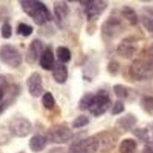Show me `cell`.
<instances>
[{"label":"cell","instance_id":"ac0fdd59","mask_svg":"<svg viewBox=\"0 0 153 153\" xmlns=\"http://www.w3.org/2000/svg\"><path fill=\"white\" fill-rule=\"evenodd\" d=\"M47 141L48 139L46 136L39 134H35L31 137L29 141V149L32 152L39 153L45 149L46 145H47Z\"/></svg>","mask_w":153,"mask_h":153},{"label":"cell","instance_id":"e0dca14e","mask_svg":"<svg viewBox=\"0 0 153 153\" xmlns=\"http://www.w3.org/2000/svg\"><path fill=\"white\" fill-rule=\"evenodd\" d=\"M56 64L55 56L50 47L45 48L39 57V66L45 71H52Z\"/></svg>","mask_w":153,"mask_h":153},{"label":"cell","instance_id":"9a60e30c","mask_svg":"<svg viewBox=\"0 0 153 153\" xmlns=\"http://www.w3.org/2000/svg\"><path fill=\"white\" fill-rule=\"evenodd\" d=\"M43 51H44L43 44L41 39H33L30 42L27 53H26V57H25L26 62L29 64L35 63L38 59L41 57Z\"/></svg>","mask_w":153,"mask_h":153},{"label":"cell","instance_id":"5bb4252c","mask_svg":"<svg viewBox=\"0 0 153 153\" xmlns=\"http://www.w3.org/2000/svg\"><path fill=\"white\" fill-rule=\"evenodd\" d=\"M96 137L99 141V150L102 152L111 151L117 144V137L107 131L99 132Z\"/></svg>","mask_w":153,"mask_h":153},{"label":"cell","instance_id":"ba28073f","mask_svg":"<svg viewBox=\"0 0 153 153\" xmlns=\"http://www.w3.org/2000/svg\"><path fill=\"white\" fill-rule=\"evenodd\" d=\"M32 123L24 117H16L12 118L9 124L10 132L16 137H25L31 134Z\"/></svg>","mask_w":153,"mask_h":153},{"label":"cell","instance_id":"30bf717a","mask_svg":"<svg viewBox=\"0 0 153 153\" xmlns=\"http://www.w3.org/2000/svg\"><path fill=\"white\" fill-rule=\"evenodd\" d=\"M124 25L120 18L110 16L102 25V34L108 39H115L124 31Z\"/></svg>","mask_w":153,"mask_h":153},{"label":"cell","instance_id":"f546056e","mask_svg":"<svg viewBox=\"0 0 153 153\" xmlns=\"http://www.w3.org/2000/svg\"><path fill=\"white\" fill-rule=\"evenodd\" d=\"M12 35V27L9 22L3 23L1 26V36L3 39H10Z\"/></svg>","mask_w":153,"mask_h":153},{"label":"cell","instance_id":"5b68a950","mask_svg":"<svg viewBox=\"0 0 153 153\" xmlns=\"http://www.w3.org/2000/svg\"><path fill=\"white\" fill-rule=\"evenodd\" d=\"M0 61L10 68L16 69L21 66L23 56L14 45L7 43L0 46Z\"/></svg>","mask_w":153,"mask_h":153},{"label":"cell","instance_id":"7402d4cb","mask_svg":"<svg viewBox=\"0 0 153 153\" xmlns=\"http://www.w3.org/2000/svg\"><path fill=\"white\" fill-rule=\"evenodd\" d=\"M121 15L123 18H125L127 21L131 25H136L139 22V17L137 15V13L134 9H131V7L124 6L121 11Z\"/></svg>","mask_w":153,"mask_h":153},{"label":"cell","instance_id":"d6986e66","mask_svg":"<svg viewBox=\"0 0 153 153\" xmlns=\"http://www.w3.org/2000/svg\"><path fill=\"white\" fill-rule=\"evenodd\" d=\"M137 122V117L129 113V114H126L125 116L119 117L117 120V126L121 129L124 131H130L134 126L136 124Z\"/></svg>","mask_w":153,"mask_h":153},{"label":"cell","instance_id":"8fae6325","mask_svg":"<svg viewBox=\"0 0 153 153\" xmlns=\"http://www.w3.org/2000/svg\"><path fill=\"white\" fill-rule=\"evenodd\" d=\"M139 45L137 39L134 37H127L118 43L117 54L122 58L129 59L136 54Z\"/></svg>","mask_w":153,"mask_h":153},{"label":"cell","instance_id":"7c38bea8","mask_svg":"<svg viewBox=\"0 0 153 153\" xmlns=\"http://www.w3.org/2000/svg\"><path fill=\"white\" fill-rule=\"evenodd\" d=\"M26 85L29 94L34 97L39 98L42 95L43 92V85H42V75L37 71L32 72L26 80Z\"/></svg>","mask_w":153,"mask_h":153},{"label":"cell","instance_id":"d6a6232c","mask_svg":"<svg viewBox=\"0 0 153 153\" xmlns=\"http://www.w3.org/2000/svg\"><path fill=\"white\" fill-rule=\"evenodd\" d=\"M145 59L153 67V44H151L147 50V56Z\"/></svg>","mask_w":153,"mask_h":153},{"label":"cell","instance_id":"f1b7e54d","mask_svg":"<svg viewBox=\"0 0 153 153\" xmlns=\"http://www.w3.org/2000/svg\"><path fill=\"white\" fill-rule=\"evenodd\" d=\"M89 123V119L86 116H78L74 121H72V127L74 129H80L86 126Z\"/></svg>","mask_w":153,"mask_h":153},{"label":"cell","instance_id":"1f68e13d","mask_svg":"<svg viewBox=\"0 0 153 153\" xmlns=\"http://www.w3.org/2000/svg\"><path fill=\"white\" fill-rule=\"evenodd\" d=\"M107 70L111 75H117L119 71V63L116 60H112L108 63Z\"/></svg>","mask_w":153,"mask_h":153},{"label":"cell","instance_id":"4316f807","mask_svg":"<svg viewBox=\"0 0 153 153\" xmlns=\"http://www.w3.org/2000/svg\"><path fill=\"white\" fill-rule=\"evenodd\" d=\"M33 27L31 25H27V24H25V23H20L17 26V29L16 32L17 34L20 36H23V37H29L32 33H33Z\"/></svg>","mask_w":153,"mask_h":153},{"label":"cell","instance_id":"4fadbf2b","mask_svg":"<svg viewBox=\"0 0 153 153\" xmlns=\"http://www.w3.org/2000/svg\"><path fill=\"white\" fill-rule=\"evenodd\" d=\"M71 9L69 5L65 1H57L54 4V13L56 17V25L60 28L65 27L67 24V20L69 18Z\"/></svg>","mask_w":153,"mask_h":153},{"label":"cell","instance_id":"836d02e7","mask_svg":"<svg viewBox=\"0 0 153 153\" xmlns=\"http://www.w3.org/2000/svg\"><path fill=\"white\" fill-rule=\"evenodd\" d=\"M142 153H153V142H149L145 145Z\"/></svg>","mask_w":153,"mask_h":153},{"label":"cell","instance_id":"e575fe53","mask_svg":"<svg viewBox=\"0 0 153 153\" xmlns=\"http://www.w3.org/2000/svg\"><path fill=\"white\" fill-rule=\"evenodd\" d=\"M19 153H25V152H19Z\"/></svg>","mask_w":153,"mask_h":153},{"label":"cell","instance_id":"44dd1931","mask_svg":"<svg viewBox=\"0 0 153 153\" xmlns=\"http://www.w3.org/2000/svg\"><path fill=\"white\" fill-rule=\"evenodd\" d=\"M134 134L146 144L153 142V125H149L145 128H139L134 131Z\"/></svg>","mask_w":153,"mask_h":153},{"label":"cell","instance_id":"6da1fadb","mask_svg":"<svg viewBox=\"0 0 153 153\" xmlns=\"http://www.w3.org/2000/svg\"><path fill=\"white\" fill-rule=\"evenodd\" d=\"M111 98L107 91L100 90L95 94L86 93L79 101V108L81 110H88L89 113L96 117L105 114L111 107Z\"/></svg>","mask_w":153,"mask_h":153},{"label":"cell","instance_id":"277c9868","mask_svg":"<svg viewBox=\"0 0 153 153\" xmlns=\"http://www.w3.org/2000/svg\"><path fill=\"white\" fill-rule=\"evenodd\" d=\"M129 74L135 81H147L153 78V67L146 59H135L130 66Z\"/></svg>","mask_w":153,"mask_h":153},{"label":"cell","instance_id":"4dcf8cb0","mask_svg":"<svg viewBox=\"0 0 153 153\" xmlns=\"http://www.w3.org/2000/svg\"><path fill=\"white\" fill-rule=\"evenodd\" d=\"M124 110H125L124 103L121 101H117L113 105V107L111 109V114L114 116H117V115H120L121 113H123Z\"/></svg>","mask_w":153,"mask_h":153},{"label":"cell","instance_id":"8992f818","mask_svg":"<svg viewBox=\"0 0 153 153\" xmlns=\"http://www.w3.org/2000/svg\"><path fill=\"white\" fill-rule=\"evenodd\" d=\"M46 137L51 143L66 144L72 138V131L66 125L55 124L48 129Z\"/></svg>","mask_w":153,"mask_h":153},{"label":"cell","instance_id":"ffe728a7","mask_svg":"<svg viewBox=\"0 0 153 153\" xmlns=\"http://www.w3.org/2000/svg\"><path fill=\"white\" fill-rule=\"evenodd\" d=\"M140 20L146 30L153 37V10L149 8H144L141 12Z\"/></svg>","mask_w":153,"mask_h":153},{"label":"cell","instance_id":"484cf974","mask_svg":"<svg viewBox=\"0 0 153 153\" xmlns=\"http://www.w3.org/2000/svg\"><path fill=\"white\" fill-rule=\"evenodd\" d=\"M42 103L43 105V107L47 110H51L55 107L56 104V100L53 96V94L51 92H45L42 95Z\"/></svg>","mask_w":153,"mask_h":153},{"label":"cell","instance_id":"d4e9b609","mask_svg":"<svg viewBox=\"0 0 153 153\" xmlns=\"http://www.w3.org/2000/svg\"><path fill=\"white\" fill-rule=\"evenodd\" d=\"M141 108L149 115H153V96H143L140 100Z\"/></svg>","mask_w":153,"mask_h":153},{"label":"cell","instance_id":"3957f363","mask_svg":"<svg viewBox=\"0 0 153 153\" xmlns=\"http://www.w3.org/2000/svg\"><path fill=\"white\" fill-rule=\"evenodd\" d=\"M18 95V85L10 84L5 75L0 74V114H2Z\"/></svg>","mask_w":153,"mask_h":153},{"label":"cell","instance_id":"7a4b0ae2","mask_svg":"<svg viewBox=\"0 0 153 153\" xmlns=\"http://www.w3.org/2000/svg\"><path fill=\"white\" fill-rule=\"evenodd\" d=\"M19 3L24 12L38 25H43L53 19L50 10L43 2L38 0H21Z\"/></svg>","mask_w":153,"mask_h":153},{"label":"cell","instance_id":"603a6c76","mask_svg":"<svg viewBox=\"0 0 153 153\" xmlns=\"http://www.w3.org/2000/svg\"><path fill=\"white\" fill-rule=\"evenodd\" d=\"M137 143L131 138H126L119 145V153H135Z\"/></svg>","mask_w":153,"mask_h":153},{"label":"cell","instance_id":"2e32d148","mask_svg":"<svg viewBox=\"0 0 153 153\" xmlns=\"http://www.w3.org/2000/svg\"><path fill=\"white\" fill-rule=\"evenodd\" d=\"M52 74L57 84H65L67 82L69 76L67 66L61 62H56L54 68L52 70Z\"/></svg>","mask_w":153,"mask_h":153},{"label":"cell","instance_id":"83f0119b","mask_svg":"<svg viewBox=\"0 0 153 153\" xmlns=\"http://www.w3.org/2000/svg\"><path fill=\"white\" fill-rule=\"evenodd\" d=\"M113 90H114L116 96L119 99H127L129 96V90L123 85L120 84L115 85L114 88H113Z\"/></svg>","mask_w":153,"mask_h":153},{"label":"cell","instance_id":"9c48e42d","mask_svg":"<svg viewBox=\"0 0 153 153\" xmlns=\"http://www.w3.org/2000/svg\"><path fill=\"white\" fill-rule=\"evenodd\" d=\"M98 150L99 141L95 135L74 142L69 148L68 153H96Z\"/></svg>","mask_w":153,"mask_h":153},{"label":"cell","instance_id":"52a82bcc","mask_svg":"<svg viewBox=\"0 0 153 153\" xmlns=\"http://www.w3.org/2000/svg\"><path fill=\"white\" fill-rule=\"evenodd\" d=\"M80 3L84 7L85 14L88 22L97 21L108 7V2L103 0H88L80 1Z\"/></svg>","mask_w":153,"mask_h":153},{"label":"cell","instance_id":"cb8c5ba5","mask_svg":"<svg viewBox=\"0 0 153 153\" xmlns=\"http://www.w3.org/2000/svg\"><path fill=\"white\" fill-rule=\"evenodd\" d=\"M56 56L58 59V62H61L63 64L68 63L71 58V53L70 49L66 46H58L56 48Z\"/></svg>","mask_w":153,"mask_h":153}]
</instances>
